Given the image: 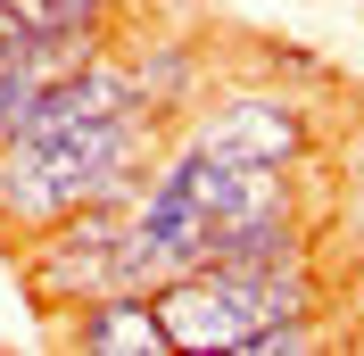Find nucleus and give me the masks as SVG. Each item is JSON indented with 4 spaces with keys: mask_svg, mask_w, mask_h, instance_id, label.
Returning a JSON list of instances; mask_svg holds the SVG:
<instances>
[{
    "mask_svg": "<svg viewBox=\"0 0 364 356\" xmlns=\"http://www.w3.org/2000/svg\"><path fill=\"white\" fill-rule=\"evenodd\" d=\"M306 348H323L315 315H290V323H265V332H257V340H249L240 356H306Z\"/></svg>",
    "mask_w": 364,
    "mask_h": 356,
    "instance_id": "obj_7",
    "label": "nucleus"
},
{
    "mask_svg": "<svg viewBox=\"0 0 364 356\" xmlns=\"http://www.w3.org/2000/svg\"><path fill=\"white\" fill-rule=\"evenodd\" d=\"M25 282L42 307H83L100 290H133V191L91 199L67 224H50L25 241Z\"/></svg>",
    "mask_w": 364,
    "mask_h": 356,
    "instance_id": "obj_2",
    "label": "nucleus"
},
{
    "mask_svg": "<svg viewBox=\"0 0 364 356\" xmlns=\"http://www.w3.org/2000/svg\"><path fill=\"white\" fill-rule=\"evenodd\" d=\"M33 91H42V75L25 67V58H0V141L17 133V116L33 108Z\"/></svg>",
    "mask_w": 364,
    "mask_h": 356,
    "instance_id": "obj_8",
    "label": "nucleus"
},
{
    "mask_svg": "<svg viewBox=\"0 0 364 356\" xmlns=\"http://www.w3.org/2000/svg\"><path fill=\"white\" fill-rule=\"evenodd\" d=\"M124 58H133L141 100H149L158 116H191L207 100V50L199 42H133Z\"/></svg>",
    "mask_w": 364,
    "mask_h": 356,
    "instance_id": "obj_6",
    "label": "nucleus"
},
{
    "mask_svg": "<svg viewBox=\"0 0 364 356\" xmlns=\"http://www.w3.org/2000/svg\"><path fill=\"white\" fill-rule=\"evenodd\" d=\"M124 0H0V58H25L42 33H116Z\"/></svg>",
    "mask_w": 364,
    "mask_h": 356,
    "instance_id": "obj_5",
    "label": "nucleus"
},
{
    "mask_svg": "<svg viewBox=\"0 0 364 356\" xmlns=\"http://www.w3.org/2000/svg\"><path fill=\"white\" fill-rule=\"evenodd\" d=\"M67 348H83V356H158V348H174L166 315H158V290H100V298H83L75 323H67Z\"/></svg>",
    "mask_w": 364,
    "mask_h": 356,
    "instance_id": "obj_4",
    "label": "nucleus"
},
{
    "mask_svg": "<svg viewBox=\"0 0 364 356\" xmlns=\"http://www.w3.org/2000/svg\"><path fill=\"white\" fill-rule=\"evenodd\" d=\"M158 150H166L158 108H124L108 125H83L58 141H0V224L17 241H33L91 199H124L158 166Z\"/></svg>",
    "mask_w": 364,
    "mask_h": 356,
    "instance_id": "obj_1",
    "label": "nucleus"
},
{
    "mask_svg": "<svg viewBox=\"0 0 364 356\" xmlns=\"http://www.w3.org/2000/svg\"><path fill=\"white\" fill-rule=\"evenodd\" d=\"M182 133L207 141L215 157H240V166H306V157H315V116H306V100L282 91V83L207 91L199 108L182 116Z\"/></svg>",
    "mask_w": 364,
    "mask_h": 356,
    "instance_id": "obj_3",
    "label": "nucleus"
}]
</instances>
